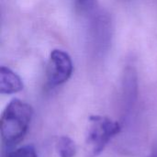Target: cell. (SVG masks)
Here are the masks:
<instances>
[{
	"mask_svg": "<svg viewBox=\"0 0 157 157\" xmlns=\"http://www.w3.org/2000/svg\"><path fill=\"white\" fill-rule=\"evenodd\" d=\"M24 88V84L20 76L6 66L0 67V93L3 95H12L20 92Z\"/></svg>",
	"mask_w": 157,
	"mask_h": 157,
	"instance_id": "cell-6",
	"label": "cell"
},
{
	"mask_svg": "<svg viewBox=\"0 0 157 157\" xmlns=\"http://www.w3.org/2000/svg\"><path fill=\"white\" fill-rule=\"evenodd\" d=\"M74 2L76 10L82 15L91 17L98 11V0H74Z\"/></svg>",
	"mask_w": 157,
	"mask_h": 157,
	"instance_id": "cell-8",
	"label": "cell"
},
{
	"mask_svg": "<svg viewBox=\"0 0 157 157\" xmlns=\"http://www.w3.org/2000/svg\"><path fill=\"white\" fill-rule=\"evenodd\" d=\"M74 64L70 55L59 49L52 50L47 66V84L53 88L67 82L72 76Z\"/></svg>",
	"mask_w": 157,
	"mask_h": 157,
	"instance_id": "cell-4",
	"label": "cell"
},
{
	"mask_svg": "<svg viewBox=\"0 0 157 157\" xmlns=\"http://www.w3.org/2000/svg\"><path fill=\"white\" fill-rule=\"evenodd\" d=\"M6 157H38V155L35 147L32 144H27L8 153Z\"/></svg>",
	"mask_w": 157,
	"mask_h": 157,
	"instance_id": "cell-9",
	"label": "cell"
},
{
	"mask_svg": "<svg viewBox=\"0 0 157 157\" xmlns=\"http://www.w3.org/2000/svg\"><path fill=\"white\" fill-rule=\"evenodd\" d=\"M112 31V21L109 13L98 10L90 17L89 40L92 51L97 56H102L109 51Z\"/></svg>",
	"mask_w": 157,
	"mask_h": 157,
	"instance_id": "cell-3",
	"label": "cell"
},
{
	"mask_svg": "<svg viewBox=\"0 0 157 157\" xmlns=\"http://www.w3.org/2000/svg\"><path fill=\"white\" fill-rule=\"evenodd\" d=\"M150 157H157V148L155 150V151H154V153L152 154V155H151Z\"/></svg>",
	"mask_w": 157,
	"mask_h": 157,
	"instance_id": "cell-10",
	"label": "cell"
},
{
	"mask_svg": "<svg viewBox=\"0 0 157 157\" xmlns=\"http://www.w3.org/2000/svg\"><path fill=\"white\" fill-rule=\"evenodd\" d=\"M56 151L60 157H75L77 152L75 142L68 136H60L56 141Z\"/></svg>",
	"mask_w": 157,
	"mask_h": 157,
	"instance_id": "cell-7",
	"label": "cell"
},
{
	"mask_svg": "<svg viewBox=\"0 0 157 157\" xmlns=\"http://www.w3.org/2000/svg\"><path fill=\"white\" fill-rule=\"evenodd\" d=\"M33 109L18 98L12 99L1 115V138L4 144L12 146L19 143L27 133Z\"/></svg>",
	"mask_w": 157,
	"mask_h": 157,
	"instance_id": "cell-1",
	"label": "cell"
},
{
	"mask_svg": "<svg viewBox=\"0 0 157 157\" xmlns=\"http://www.w3.org/2000/svg\"><path fill=\"white\" fill-rule=\"evenodd\" d=\"M122 109L123 117L131 115L138 100V77L133 67L125 70L122 81Z\"/></svg>",
	"mask_w": 157,
	"mask_h": 157,
	"instance_id": "cell-5",
	"label": "cell"
},
{
	"mask_svg": "<svg viewBox=\"0 0 157 157\" xmlns=\"http://www.w3.org/2000/svg\"><path fill=\"white\" fill-rule=\"evenodd\" d=\"M86 134V153L87 157L98 156L112 138L121 131V124L106 116L91 115L88 118Z\"/></svg>",
	"mask_w": 157,
	"mask_h": 157,
	"instance_id": "cell-2",
	"label": "cell"
}]
</instances>
